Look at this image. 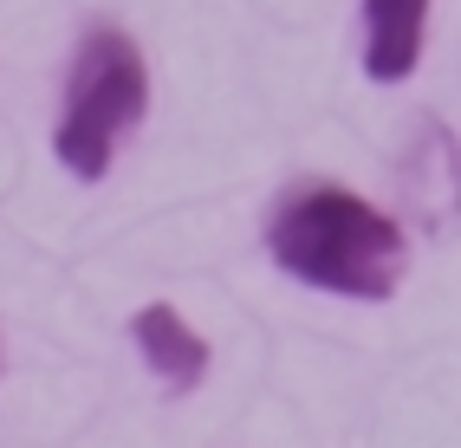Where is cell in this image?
Returning a JSON list of instances; mask_svg holds the SVG:
<instances>
[{"mask_svg":"<svg viewBox=\"0 0 461 448\" xmlns=\"http://www.w3.org/2000/svg\"><path fill=\"white\" fill-rule=\"evenodd\" d=\"M267 254L299 286H319L338 299H390L403 286L410 241L396 215L364 202L345 183H305L267 221Z\"/></svg>","mask_w":461,"mask_h":448,"instance_id":"1","label":"cell"},{"mask_svg":"<svg viewBox=\"0 0 461 448\" xmlns=\"http://www.w3.org/2000/svg\"><path fill=\"white\" fill-rule=\"evenodd\" d=\"M149 111V66L143 46L124 26H91L78 40L72 78H66V111H59L52 130V157L66 163L85 183H104L111 157Z\"/></svg>","mask_w":461,"mask_h":448,"instance_id":"2","label":"cell"},{"mask_svg":"<svg viewBox=\"0 0 461 448\" xmlns=\"http://www.w3.org/2000/svg\"><path fill=\"white\" fill-rule=\"evenodd\" d=\"M131 345L143 351V364L157 371V383H163V390H176V397H189L195 383L208 377V338H202L176 306H163V299L131 318Z\"/></svg>","mask_w":461,"mask_h":448,"instance_id":"3","label":"cell"},{"mask_svg":"<svg viewBox=\"0 0 461 448\" xmlns=\"http://www.w3.org/2000/svg\"><path fill=\"white\" fill-rule=\"evenodd\" d=\"M429 0H364V78L403 85L422 66Z\"/></svg>","mask_w":461,"mask_h":448,"instance_id":"4","label":"cell"}]
</instances>
